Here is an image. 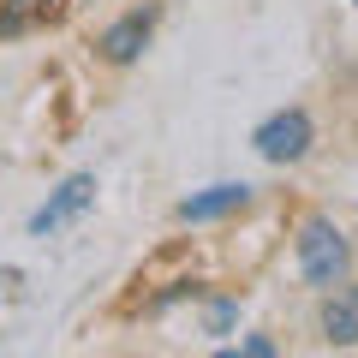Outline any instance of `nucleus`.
<instances>
[{"instance_id":"nucleus-1","label":"nucleus","mask_w":358,"mask_h":358,"mask_svg":"<svg viewBox=\"0 0 358 358\" xmlns=\"http://www.w3.org/2000/svg\"><path fill=\"white\" fill-rule=\"evenodd\" d=\"M346 268H352V251H346L341 227L334 221H305V233H299V275L310 287H334V281H346Z\"/></svg>"},{"instance_id":"nucleus-6","label":"nucleus","mask_w":358,"mask_h":358,"mask_svg":"<svg viewBox=\"0 0 358 358\" xmlns=\"http://www.w3.org/2000/svg\"><path fill=\"white\" fill-rule=\"evenodd\" d=\"M322 341H334V346L358 341V287H329V299H322Z\"/></svg>"},{"instance_id":"nucleus-3","label":"nucleus","mask_w":358,"mask_h":358,"mask_svg":"<svg viewBox=\"0 0 358 358\" xmlns=\"http://www.w3.org/2000/svg\"><path fill=\"white\" fill-rule=\"evenodd\" d=\"M90 203H96V179H90V173H72V179L60 185V192H54L48 203H42L36 215H30V233H36V239H48V233L72 227V221L84 215Z\"/></svg>"},{"instance_id":"nucleus-5","label":"nucleus","mask_w":358,"mask_h":358,"mask_svg":"<svg viewBox=\"0 0 358 358\" xmlns=\"http://www.w3.org/2000/svg\"><path fill=\"white\" fill-rule=\"evenodd\" d=\"M150 24H155L150 13H126V18H114V24L102 30V42H96V48H102L114 66H126V60H138V54H143V42H150Z\"/></svg>"},{"instance_id":"nucleus-4","label":"nucleus","mask_w":358,"mask_h":358,"mask_svg":"<svg viewBox=\"0 0 358 358\" xmlns=\"http://www.w3.org/2000/svg\"><path fill=\"white\" fill-rule=\"evenodd\" d=\"M245 203H251V185H209V192H197V197H185V203H179V221H185V227L227 221V215H239Z\"/></svg>"},{"instance_id":"nucleus-2","label":"nucleus","mask_w":358,"mask_h":358,"mask_svg":"<svg viewBox=\"0 0 358 358\" xmlns=\"http://www.w3.org/2000/svg\"><path fill=\"white\" fill-rule=\"evenodd\" d=\"M257 155L263 162H299V155L310 150V114L305 108H281V114H268L263 126H257Z\"/></svg>"},{"instance_id":"nucleus-7","label":"nucleus","mask_w":358,"mask_h":358,"mask_svg":"<svg viewBox=\"0 0 358 358\" xmlns=\"http://www.w3.org/2000/svg\"><path fill=\"white\" fill-rule=\"evenodd\" d=\"M233 322H239V305H233V299H215V305L203 310V334H227Z\"/></svg>"},{"instance_id":"nucleus-8","label":"nucleus","mask_w":358,"mask_h":358,"mask_svg":"<svg viewBox=\"0 0 358 358\" xmlns=\"http://www.w3.org/2000/svg\"><path fill=\"white\" fill-rule=\"evenodd\" d=\"M239 352H251V358H268V352H275V341H268V334H245V341H239Z\"/></svg>"}]
</instances>
